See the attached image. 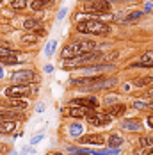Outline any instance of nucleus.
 I'll return each mask as SVG.
<instances>
[{"instance_id": "nucleus-11", "label": "nucleus", "mask_w": 153, "mask_h": 155, "mask_svg": "<svg viewBox=\"0 0 153 155\" xmlns=\"http://www.w3.org/2000/svg\"><path fill=\"white\" fill-rule=\"evenodd\" d=\"M16 50H11V48H5V47H0V61L7 62V64H13L16 62Z\"/></svg>"}, {"instance_id": "nucleus-2", "label": "nucleus", "mask_w": 153, "mask_h": 155, "mask_svg": "<svg viewBox=\"0 0 153 155\" xmlns=\"http://www.w3.org/2000/svg\"><path fill=\"white\" fill-rule=\"evenodd\" d=\"M76 31L86 32V34H94V36H105L109 34V25L100 21V20H86V21H78L76 23Z\"/></svg>"}, {"instance_id": "nucleus-33", "label": "nucleus", "mask_w": 153, "mask_h": 155, "mask_svg": "<svg viewBox=\"0 0 153 155\" xmlns=\"http://www.w3.org/2000/svg\"><path fill=\"white\" fill-rule=\"evenodd\" d=\"M41 137H43V136H37V137H34V139L31 141V144H36V143H39V141H41Z\"/></svg>"}, {"instance_id": "nucleus-10", "label": "nucleus", "mask_w": 153, "mask_h": 155, "mask_svg": "<svg viewBox=\"0 0 153 155\" xmlns=\"http://www.w3.org/2000/svg\"><path fill=\"white\" fill-rule=\"evenodd\" d=\"M0 104L4 105V107H7V109H18V110H21V109H27V102L23 100V98H9V100H0Z\"/></svg>"}, {"instance_id": "nucleus-19", "label": "nucleus", "mask_w": 153, "mask_h": 155, "mask_svg": "<svg viewBox=\"0 0 153 155\" xmlns=\"http://www.w3.org/2000/svg\"><path fill=\"white\" fill-rule=\"evenodd\" d=\"M50 4H52V0H32L31 7H32V11H41V9H45L46 5H50Z\"/></svg>"}, {"instance_id": "nucleus-39", "label": "nucleus", "mask_w": 153, "mask_h": 155, "mask_svg": "<svg viewBox=\"0 0 153 155\" xmlns=\"http://www.w3.org/2000/svg\"><path fill=\"white\" fill-rule=\"evenodd\" d=\"M11 155H18V153H16V152H13V153H11Z\"/></svg>"}, {"instance_id": "nucleus-9", "label": "nucleus", "mask_w": 153, "mask_h": 155, "mask_svg": "<svg viewBox=\"0 0 153 155\" xmlns=\"http://www.w3.org/2000/svg\"><path fill=\"white\" fill-rule=\"evenodd\" d=\"M110 120H112L110 114H105V112H94V110L87 116V123L96 125V127H98V125H107Z\"/></svg>"}, {"instance_id": "nucleus-40", "label": "nucleus", "mask_w": 153, "mask_h": 155, "mask_svg": "<svg viewBox=\"0 0 153 155\" xmlns=\"http://www.w3.org/2000/svg\"><path fill=\"white\" fill-rule=\"evenodd\" d=\"M78 155H89V153H78Z\"/></svg>"}, {"instance_id": "nucleus-30", "label": "nucleus", "mask_w": 153, "mask_h": 155, "mask_svg": "<svg viewBox=\"0 0 153 155\" xmlns=\"http://www.w3.org/2000/svg\"><path fill=\"white\" fill-rule=\"evenodd\" d=\"M116 102H118V96H114V94H110V96H107V98L103 100L105 105H112V104H116Z\"/></svg>"}, {"instance_id": "nucleus-20", "label": "nucleus", "mask_w": 153, "mask_h": 155, "mask_svg": "<svg viewBox=\"0 0 153 155\" xmlns=\"http://www.w3.org/2000/svg\"><path fill=\"white\" fill-rule=\"evenodd\" d=\"M121 143H123V137L119 134H112V136L109 137V146H110V148H119Z\"/></svg>"}, {"instance_id": "nucleus-17", "label": "nucleus", "mask_w": 153, "mask_h": 155, "mask_svg": "<svg viewBox=\"0 0 153 155\" xmlns=\"http://www.w3.org/2000/svg\"><path fill=\"white\" fill-rule=\"evenodd\" d=\"M39 27H43L41 25V21L39 20H36V18H27L25 21H23V29L25 31H36V29H39Z\"/></svg>"}, {"instance_id": "nucleus-28", "label": "nucleus", "mask_w": 153, "mask_h": 155, "mask_svg": "<svg viewBox=\"0 0 153 155\" xmlns=\"http://www.w3.org/2000/svg\"><path fill=\"white\" fill-rule=\"evenodd\" d=\"M70 134H71L73 137L80 136V134H82V127H80V125H71V127H70Z\"/></svg>"}, {"instance_id": "nucleus-38", "label": "nucleus", "mask_w": 153, "mask_h": 155, "mask_svg": "<svg viewBox=\"0 0 153 155\" xmlns=\"http://www.w3.org/2000/svg\"><path fill=\"white\" fill-rule=\"evenodd\" d=\"M148 155H153V148H151V152H150V153H148Z\"/></svg>"}, {"instance_id": "nucleus-6", "label": "nucleus", "mask_w": 153, "mask_h": 155, "mask_svg": "<svg viewBox=\"0 0 153 155\" xmlns=\"http://www.w3.org/2000/svg\"><path fill=\"white\" fill-rule=\"evenodd\" d=\"M84 5L87 11H93V13H109L110 11L109 0H87Z\"/></svg>"}, {"instance_id": "nucleus-16", "label": "nucleus", "mask_w": 153, "mask_h": 155, "mask_svg": "<svg viewBox=\"0 0 153 155\" xmlns=\"http://www.w3.org/2000/svg\"><path fill=\"white\" fill-rule=\"evenodd\" d=\"M16 128V123L13 120H2L0 121V134H13Z\"/></svg>"}, {"instance_id": "nucleus-34", "label": "nucleus", "mask_w": 153, "mask_h": 155, "mask_svg": "<svg viewBox=\"0 0 153 155\" xmlns=\"http://www.w3.org/2000/svg\"><path fill=\"white\" fill-rule=\"evenodd\" d=\"M64 15H66V9H62L61 13H59V20H62V18H64Z\"/></svg>"}, {"instance_id": "nucleus-27", "label": "nucleus", "mask_w": 153, "mask_h": 155, "mask_svg": "<svg viewBox=\"0 0 153 155\" xmlns=\"http://www.w3.org/2000/svg\"><path fill=\"white\" fill-rule=\"evenodd\" d=\"M151 80H153V78L148 75V77H141V78H137V80H135V84H137L139 87H144V86H148Z\"/></svg>"}, {"instance_id": "nucleus-25", "label": "nucleus", "mask_w": 153, "mask_h": 155, "mask_svg": "<svg viewBox=\"0 0 153 155\" xmlns=\"http://www.w3.org/2000/svg\"><path fill=\"white\" fill-rule=\"evenodd\" d=\"M142 16V13L141 11H137V13H132V15H126L125 18H119L118 21H125V23H130V21H135V20H139Z\"/></svg>"}, {"instance_id": "nucleus-8", "label": "nucleus", "mask_w": 153, "mask_h": 155, "mask_svg": "<svg viewBox=\"0 0 153 155\" xmlns=\"http://www.w3.org/2000/svg\"><path fill=\"white\" fill-rule=\"evenodd\" d=\"M103 80V77H84V78H73L71 80V86H82V87H87L93 89L96 84H100Z\"/></svg>"}, {"instance_id": "nucleus-41", "label": "nucleus", "mask_w": 153, "mask_h": 155, "mask_svg": "<svg viewBox=\"0 0 153 155\" xmlns=\"http://www.w3.org/2000/svg\"><path fill=\"white\" fill-rule=\"evenodd\" d=\"M151 105H153V102H151Z\"/></svg>"}, {"instance_id": "nucleus-12", "label": "nucleus", "mask_w": 153, "mask_h": 155, "mask_svg": "<svg viewBox=\"0 0 153 155\" xmlns=\"http://www.w3.org/2000/svg\"><path fill=\"white\" fill-rule=\"evenodd\" d=\"M80 143H84V144H103L105 136L103 134H87L80 139Z\"/></svg>"}, {"instance_id": "nucleus-1", "label": "nucleus", "mask_w": 153, "mask_h": 155, "mask_svg": "<svg viewBox=\"0 0 153 155\" xmlns=\"http://www.w3.org/2000/svg\"><path fill=\"white\" fill-rule=\"evenodd\" d=\"M96 48V43L91 41V39H80V41H71L70 45H66L64 50H62L61 57L64 61L68 59H73V57H78L82 54H87V52H93Z\"/></svg>"}, {"instance_id": "nucleus-32", "label": "nucleus", "mask_w": 153, "mask_h": 155, "mask_svg": "<svg viewBox=\"0 0 153 155\" xmlns=\"http://www.w3.org/2000/svg\"><path fill=\"white\" fill-rule=\"evenodd\" d=\"M146 121H148V125L153 128V114H150V116H148V120H146Z\"/></svg>"}, {"instance_id": "nucleus-15", "label": "nucleus", "mask_w": 153, "mask_h": 155, "mask_svg": "<svg viewBox=\"0 0 153 155\" xmlns=\"http://www.w3.org/2000/svg\"><path fill=\"white\" fill-rule=\"evenodd\" d=\"M21 120L23 116L20 114V110L18 109H9V110H0V121L2 120Z\"/></svg>"}, {"instance_id": "nucleus-13", "label": "nucleus", "mask_w": 153, "mask_h": 155, "mask_svg": "<svg viewBox=\"0 0 153 155\" xmlns=\"http://www.w3.org/2000/svg\"><path fill=\"white\" fill-rule=\"evenodd\" d=\"M132 66H144V68H153V50L146 52L141 55V59L137 62H134Z\"/></svg>"}, {"instance_id": "nucleus-23", "label": "nucleus", "mask_w": 153, "mask_h": 155, "mask_svg": "<svg viewBox=\"0 0 153 155\" xmlns=\"http://www.w3.org/2000/svg\"><path fill=\"white\" fill-rule=\"evenodd\" d=\"M36 41H37V38H36L34 34H25V36L21 38V43H23V45H27V47H34V45H36Z\"/></svg>"}, {"instance_id": "nucleus-4", "label": "nucleus", "mask_w": 153, "mask_h": 155, "mask_svg": "<svg viewBox=\"0 0 153 155\" xmlns=\"http://www.w3.org/2000/svg\"><path fill=\"white\" fill-rule=\"evenodd\" d=\"M91 112H93V109L82 107V105H70V107L62 109V114L70 116V118H87Z\"/></svg>"}, {"instance_id": "nucleus-36", "label": "nucleus", "mask_w": 153, "mask_h": 155, "mask_svg": "<svg viewBox=\"0 0 153 155\" xmlns=\"http://www.w3.org/2000/svg\"><path fill=\"white\" fill-rule=\"evenodd\" d=\"M0 77H4V70L2 68H0Z\"/></svg>"}, {"instance_id": "nucleus-29", "label": "nucleus", "mask_w": 153, "mask_h": 155, "mask_svg": "<svg viewBox=\"0 0 153 155\" xmlns=\"http://www.w3.org/2000/svg\"><path fill=\"white\" fill-rule=\"evenodd\" d=\"M55 45H57V41H50V43H48V47H46V55H52V54H54Z\"/></svg>"}, {"instance_id": "nucleus-22", "label": "nucleus", "mask_w": 153, "mask_h": 155, "mask_svg": "<svg viewBox=\"0 0 153 155\" xmlns=\"http://www.w3.org/2000/svg\"><path fill=\"white\" fill-rule=\"evenodd\" d=\"M27 5H29V0H13L11 2V7L16 9V11H23Z\"/></svg>"}, {"instance_id": "nucleus-31", "label": "nucleus", "mask_w": 153, "mask_h": 155, "mask_svg": "<svg viewBox=\"0 0 153 155\" xmlns=\"http://www.w3.org/2000/svg\"><path fill=\"white\" fill-rule=\"evenodd\" d=\"M135 155H148V152H146V148H139L135 152Z\"/></svg>"}, {"instance_id": "nucleus-24", "label": "nucleus", "mask_w": 153, "mask_h": 155, "mask_svg": "<svg viewBox=\"0 0 153 155\" xmlns=\"http://www.w3.org/2000/svg\"><path fill=\"white\" fill-rule=\"evenodd\" d=\"M125 110H126V107L123 105V104H118V105H114V107L110 109V116L114 118V116H121V114H125Z\"/></svg>"}, {"instance_id": "nucleus-18", "label": "nucleus", "mask_w": 153, "mask_h": 155, "mask_svg": "<svg viewBox=\"0 0 153 155\" xmlns=\"http://www.w3.org/2000/svg\"><path fill=\"white\" fill-rule=\"evenodd\" d=\"M121 127L125 128V130H141V121L139 120H125L121 123Z\"/></svg>"}, {"instance_id": "nucleus-37", "label": "nucleus", "mask_w": 153, "mask_h": 155, "mask_svg": "<svg viewBox=\"0 0 153 155\" xmlns=\"http://www.w3.org/2000/svg\"><path fill=\"white\" fill-rule=\"evenodd\" d=\"M50 155H62V153H59V152H54V153H50Z\"/></svg>"}, {"instance_id": "nucleus-3", "label": "nucleus", "mask_w": 153, "mask_h": 155, "mask_svg": "<svg viewBox=\"0 0 153 155\" xmlns=\"http://www.w3.org/2000/svg\"><path fill=\"white\" fill-rule=\"evenodd\" d=\"M103 59V54L102 52H87V54H82L78 57H73V59H68L66 64L68 66H84V64H91V62L102 61Z\"/></svg>"}, {"instance_id": "nucleus-7", "label": "nucleus", "mask_w": 153, "mask_h": 155, "mask_svg": "<svg viewBox=\"0 0 153 155\" xmlns=\"http://www.w3.org/2000/svg\"><path fill=\"white\" fill-rule=\"evenodd\" d=\"M31 93H32L31 87H23V86H9L5 89V96L7 98H25Z\"/></svg>"}, {"instance_id": "nucleus-21", "label": "nucleus", "mask_w": 153, "mask_h": 155, "mask_svg": "<svg viewBox=\"0 0 153 155\" xmlns=\"http://www.w3.org/2000/svg\"><path fill=\"white\" fill-rule=\"evenodd\" d=\"M139 146L141 148H153V137L151 136H142L141 139H139Z\"/></svg>"}, {"instance_id": "nucleus-35", "label": "nucleus", "mask_w": 153, "mask_h": 155, "mask_svg": "<svg viewBox=\"0 0 153 155\" xmlns=\"http://www.w3.org/2000/svg\"><path fill=\"white\" fill-rule=\"evenodd\" d=\"M148 94H150V96H153V87L150 89V91H148Z\"/></svg>"}, {"instance_id": "nucleus-5", "label": "nucleus", "mask_w": 153, "mask_h": 155, "mask_svg": "<svg viewBox=\"0 0 153 155\" xmlns=\"http://www.w3.org/2000/svg\"><path fill=\"white\" fill-rule=\"evenodd\" d=\"M34 71L32 70H20V71H15L13 73V77H11V80L15 82V84H18V86H25V84H31L32 80H34Z\"/></svg>"}, {"instance_id": "nucleus-14", "label": "nucleus", "mask_w": 153, "mask_h": 155, "mask_svg": "<svg viewBox=\"0 0 153 155\" xmlns=\"http://www.w3.org/2000/svg\"><path fill=\"white\" fill-rule=\"evenodd\" d=\"M98 100L94 96H89V98H76L73 102V105H82V107H89V109H96L98 107Z\"/></svg>"}, {"instance_id": "nucleus-26", "label": "nucleus", "mask_w": 153, "mask_h": 155, "mask_svg": "<svg viewBox=\"0 0 153 155\" xmlns=\"http://www.w3.org/2000/svg\"><path fill=\"white\" fill-rule=\"evenodd\" d=\"M87 153L89 155H118V148H112V150H109V152H94V150H87Z\"/></svg>"}]
</instances>
